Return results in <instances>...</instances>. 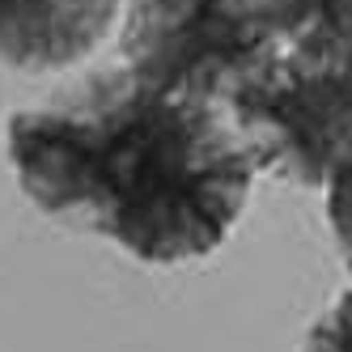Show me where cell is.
<instances>
[{
	"instance_id": "cell-1",
	"label": "cell",
	"mask_w": 352,
	"mask_h": 352,
	"mask_svg": "<svg viewBox=\"0 0 352 352\" xmlns=\"http://www.w3.org/2000/svg\"><path fill=\"white\" fill-rule=\"evenodd\" d=\"M9 162L43 217L111 238L140 263L212 255L255 183L225 107L153 94L123 64L17 111Z\"/></svg>"
},
{
	"instance_id": "cell-2",
	"label": "cell",
	"mask_w": 352,
	"mask_h": 352,
	"mask_svg": "<svg viewBox=\"0 0 352 352\" xmlns=\"http://www.w3.org/2000/svg\"><path fill=\"white\" fill-rule=\"evenodd\" d=\"M250 166L293 187H327L352 157V56L276 43L225 102Z\"/></svg>"
},
{
	"instance_id": "cell-3",
	"label": "cell",
	"mask_w": 352,
	"mask_h": 352,
	"mask_svg": "<svg viewBox=\"0 0 352 352\" xmlns=\"http://www.w3.org/2000/svg\"><path fill=\"white\" fill-rule=\"evenodd\" d=\"M272 47L230 0H132L119 30V64L153 94L225 107Z\"/></svg>"
},
{
	"instance_id": "cell-4",
	"label": "cell",
	"mask_w": 352,
	"mask_h": 352,
	"mask_svg": "<svg viewBox=\"0 0 352 352\" xmlns=\"http://www.w3.org/2000/svg\"><path fill=\"white\" fill-rule=\"evenodd\" d=\"M119 17V0H0V64L64 72L94 56Z\"/></svg>"
},
{
	"instance_id": "cell-5",
	"label": "cell",
	"mask_w": 352,
	"mask_h": 352,
	"mask_svg": "<svg viewBox=\"0 0 352 352\" xmlns=\"http://www.w3.org/2000/svg\"><path fill=\"white\" fill-rule=\"evenodd\" d=\"M301 352H352V289H344L310 322L306 340H301Z\"/></svg>"
},
{
	"instance_id": "cell-6",
	"label": "cell",
	"mask_w": 352,
	"mask_h": 352,
	"mask_svg": "<svg viewBox=\"0 0 352 352\" xmlns=\"http://www.w3.org/2000/svg\"><path fill=\"white\" fill-rule=\"evenodd\" d=\"M327 221H331V238L340 246V259L352 272V157L327 179Z\"/></svg>"
}]
</instances>
